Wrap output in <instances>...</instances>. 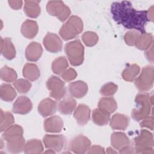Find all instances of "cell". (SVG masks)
<instances>
[{
  "label": "cell",
  "instance_id": "obj_44",
  "mask_svg": "<svg viewBox=\"0 0 154 154\" xmlns=\"http://www.w3.org/2000/svg\"><path fill=\"white\" fill-rule=\"evenodd\" d=\"M9 5L14 10L20 9L22 6L23 2L22 1H8Z\"/></svg>",
  "mask_w": 154,
  "mask_h": 154
},
{
  "label": "cell",
  "instance_id": "obj_46",
  "mask_svg": "<svg viewBox=\"0 0 154 154\" xmlns=\"http://www.w3.org/2000/svg\"><path fill=\"white\" fill-rule=\"evenodd\" d=\"M106 153H117V152L116 150H114L113 149H112L111 147H108L107 149Z\"/></svg>",
  "mask_w": 154,
  "mask_h": 154
},
{
  "label": "cell",
  "instance_id": "obj_47",
  "mask_svg": "<svg viewBox=\"0 0 154 154\" xmlns=\"http://www.w3.org/2000/svg\"><path fill=\"white\" fill-rule=\"evenodd\" d=\"M55 153V151L52 150V149H48V150H46L45 152V153Z\"/></svg>",
  "mask_w": 154,
  "mask_h": 154
},
{
  "label": "cell",
  "instance_id": "obj_36",
  "mask_svg": "<svg viewBox=\"0 0 154 154\" xmlns=\"http://www.w3.org/2000/svg\"><path fill=\"white\" fill-rule=\"evenodd\" d=\"M82 39L86 46H93L97 43L99 37L96 33L92 31H87L82 34Z\"/></svg>",
  "mask_w": 154,
  "mask_h": 154
},
{
  "label": "cell",
  "instance_id": "obj_32",
  "mask_svg": "<svg viewBox=\"0 0 154 154\" xmlns=\"http://www.w3.org/2000/svg\"><path fill=\"white\" fill-rule=\"evenodd\" d=\"M69 66L66 58L64 56L56 58L52 63V70L54 73L60 75L64 72Z\"/></svg>",
  "mask_w": 154,
  "mask_h": 154
},
{
  "label": "cell",
  "instance_id": "obj_11",
  "mask_svg": "<svg viewBox=\"0 0 154 154\" xmlns=\"http://www.w3.org/2000/svg\"><path fill=\"white\" fill-rule=\"evenodd\" d=\"M91 142L90 140L82 135L74 137L70 143V148L71 150L78 154L84 153L90 147Z\"/></svg>",
  "mask_w": 154,
  "mask_h": 154
},
{
  "label": "cell",
  "instance_id": "obj_28",
  "mask_svg": "<svg viewBox=\"0 0 154 154\" xmlns=\"http://www.w3.org/2000/svg\"><path fill=\"white\" fill-rule=\"evenodd\" d=\"M17 96L14 88L10 84H3L0 88L1 98L6 102L12 101Z\"/></svg>",
  "mask_w": 154,
  "mask_h": 154
},
{
  "label": "cell",
  "instance_id": "obj_5",
  "mask_svg": "<svg viewBox=\"0 0 154 154\" xmlns=\"http://www.w3.org/2000/svg\"><path fill=\"white\" fill-rule=\"evenodd\" d=\"M135 152L137 153H153L152 134L147 130L142 129L140 134L134 139Z\"/></svg>",
  "mask_w": 154,
  "mask_h": 154
},
{
  "label": "cell",
  "instance_id": "obj_21",
  "mask_svg": "<svg viewBox=\"0 0 154 154\" xmlns=\"http://www.w3.org/2000/svg\"><path fill=\"white\" fill-rule=\"evenodd\" d=\"M1 51L7 60H12L16 56V50L10 38H1Z\"/></svg>",
  "mask_w": 154,
  "mask_h": 154
},
{
  "label": "cell",
  "instance_id": "obj_1",
  "mask_svg": "<svg viewBox=\"0 0 154 154\" xmlns=\"http://www.w3.org/2000/svg\"><path fill=\"white\" fill-rule=\"evenodd\" d=\"M111 13L114 21L129 29H135L141 34L146 32V25L149 21L147 11L137 10L131 2L123 1L114 2Z\"/></svg>",
  "mask_w": 154,
  "mask_h": 154
},
{
  "label": "cell",
  "instance_id": "obj_37",
  "mask_svg": "<svg viewBox=\"0 0 154 154\" xmlns=\"http://www.w3.org/2000/svg\"><path fill=\"white\" fill-rule=\"evenodd\" d=\"M13 85L19 93H26L31 87V82L24 79H19L15 81Z\"/></svg>",
  "mask_w": 154,
  "mask_h": 154
},
{
  "label": "cell",
  "instance_id": "obj_4",
  "mask_svg": "<svg viewBox=\"0 0 154 154\" xmlns=\"http://www.w3.org/2000/svg\"><path fill=\"white\" fill-rule=\"evenodd\" d=\"M65 52L72 65L79 66L83 63L84 48L79 40L67 43L65 46Z\"/></svg>",
  "mask_w": 154,
  "mask_h": 154
},
{
  "label": "cell",
  "instance_id": "obj_33",
  "mask_svg": "<svg viewBox=\"0 0 154 154\" xmlns=\"http://www.w3.org/2000/svg\"><path fill=\"white\" fill-rule=\"evenodd\" d=\"M14 123V119L13 114L10 112H4L1 110V126L0 129L1 132L5 131L8 128L13 125Z\"/></svg>",
  "mask_w": 154,
  "mask_h": 154
},
{
  "label": "cell",
  "instance_id": "obj_18",
  "mask_svg": "<svg viewBox=\"0 0 154 154\" xmlns=\"http://www.w3.org/2000/svg\"><path fill=\"white\" fill-rule=\"evenodd\" d=\"M63 127V122L59 116H52L45 120L44 129L46 132L58 133L61 132Z\"/></svg>",
  "mask_w": 154,
  "mask_h": 154
},
{
  "label": "cell",
  "instance_id": "obj_20",
  "mask_svg": "<svg viewBox=\"0 0 154 154\" xmlns=\"http://www.w3.org/2000/svg\"><path fill=\"white\" fill-rule=\"evenodd\" d=\"M109 120L110 126L116 130L126 129L129 122V117L127 116L119 113L114 114Z\"/></svg>",
  "mask_w": 154,
  "mask_h": 154
},
{
  "label": "cell",
  "instance_id": "obj_13",
  "mask_svg": "<svg viewBox=\"0 0 154 154\" xmlns=\"http://www.w3.org/2000/svg\"><path fill=\"white\" fill-rule=\"evenodd\" d=\"M5 141L7 142V149L10 153H20L24 149L25 143L23 135H16L13 136L6 140Z\"/></svg>",
  "mask_w": 154,
  "mask_h": 154
},
{
  "label": "cell",
  "instance_id": "obj_29",
  "mask_svg": "<svg viewBox=\"0 0 154 154\" xmlns=\"http://www.w3.org/2000/svg\"><path fill=\"white\" fill-rule=\"evenodd\" d=\"M23 150L25 153H41L43 151V146L40 140L32 139L26 142Z\"/></svg>",
  "mask_w": 154,
  "mask_h": 154
},
{
  "label": "cell",
  "instance_id": "obj_16",
  "mask_svg": "<svg viewBox=\"0 0 154 154\" xmlns=\"http://www.w3.org/2000/svg\"><path fill=\"white\" fill-rule=\"evenodd\" d=\"M43 53L41 45L37 42H32L28 45L25 51V57L29 61H37L40 59Z\"/></svg>",
  "mask_w": 154,
  "mask_h": 154
},
{
  "label": "cell",
  "instance_id": "obj_34",
  "mask_svg": "<svg viewBox=\"0 0 154 154\" xmlns=\"http://www.w3.org/2000/svg\"><path fill=\"white\" fill-rule=\"evenodd\" d=\"M0 76L2 80L8 82H14L17 79V75L14 70L5 66L1 69Z\"/></svg>",
  "mask_w": 154,
  "mask_h": 154
},
{
  "label": "cell",
  "instance_id": "obj_24",
  "mask_svg": "<svg viewBox=\"0 0 154 154\" xmlns=\"http://www.w3.org/2000/svg\"><path fill=\"white\" fill-rule=\"evenodd\" d=\"M40 1H25L24 5V11L28 17L31 18L37 17L40 13Z\"/></svg>",
  "mask_w": 154,
  "mask_h": 154
},
{
  "label": "cell",
  "instance_id": "obj_12",
  "mask_svg": "<svg viewBox=\"0 0 154 154\" xmlns=\"http://www.w3.org/2000/svg\"><path fill=\"white\" fill-rule=\"evenodd\" d=\"M43 45L46 49L52 53H57L61 51L63 42L60 37L54 33L49 32L43 39Z\"/></svg>",
  "mask_w": 154,
  "mask_h": 154
},
{
  "label": "cell",
  "instance_id": "obj_7",
  "mask_svg": "<svg viewBox=\"0 0 154 154\" xmlns=\"http://www.w3.org/2000/svg\"><path fill=\"white\" fill-rule=\"evenodd\" d=\"M111 143L120 153H132L133 148L131 146V142L127 135L123 132H116L112 134Z\"/></svg>",
  "mask_w": 154,
  "mask_h": 154
},
{
  "label": "cell",
  "instance_id": "obj_40",
  "mask_svg": "<svg viewBox=\"0 0 154 154\" xmlns=\"http://www.w3.org/2000/svg\"><path fill=\"white\" fill-rule=\"evenodd\" d=\"M76 72L72 68H69L67 70H66L61 74V78L67 82L73 80L76 77Z\"/></svg>",
  "mask_w": 154,
  "mask_h": 154
},
{
  "label": "cell",
  "instance_id": "obj_23",
  "mask_svg": "<svg viewBox=\"0 0 154 154\" xmlns=\"http://www.w3.org/2000/svg\"><path fill=\"white\" fill-rule=\"evenodd\" d=\"M76 103L75 100L70 96H67L60 100L58 105L59 112L64 115H68L72 113L76 108Z\"/></svg>",
  "mask_w": 154,
  "mask_h": 154
},
{
  "label": "cell",
  "instance_id": "obj_17",
  "mask_svg": "<svg viewBox=\"0 0 154 154\" xmlns=\"http://www.w3.org/2000/svg\"><path fill=\"white\" fill-rule=\"evenodd\" d=\"M56 111L57 103L49 98H46L42 100L38 106V112L44 117L53 115Z\"/></svg>",
  "mask_w": 154,
  "mask_h": 154
},
{
  "label": "cell",
  "instance_id": "obj_22",
  "mask_svg": "<svg viewBox=\"0 0 154 154\" xmlns=\"http://www.w3.org/2000/svg\"><path fill=\"white\" fill-rule=\"evenodd\" d=\"M38 27L37 22L32 20H25L21 26L22 35L27 38H32L37 34Z\"/></svg>",
  "mask_w": 154,
  "mask_h": 154
},
{
  "label": "cell",
  "instance_id": "obj_43",
  "mask_svg": "<svg viewBox=\"0 0 154 154\" xmlns=\"http://www.w3.org/2000/svg\"><path fill=\"white\" fill-rule=\"evenodd\" d=\"M153 44L147 49L146 50L145 52V55L147 60L150 61L151 63H153Z\"/></svg>",
  "mask_w": 154,
  "mask_h": 154
},
{
  "label": "cell",
  "instance_id": "obj_39",
  "mask_svg": "<svg viewBox=\"0 0 154 154\" xmlns=\"http://www.w3.org/2000/svg\"><path fill=\"white\" fill-rule=\"evenodd\" d=\"M140 35L141 33L137 31H128L124 36L125 42L129 46H134L138 40Z\"/></svg>",
  "mask_w": 154,
  "mask_h": 154
},
{
  "label": "cell",
  "instance_id": "obj_9",
  "mask_svg": "<svg viewBox=\"0 0 154 154\" xmlns=\"http://www.w3.org/2000/svg\"><path fill=\"white\" fill-rule=\"evenodd\" d=\"M46 87L50 90V96L56 100H60L66 95L65 83L55 76H52L48 79L46 82Z\"/></svg>",
  "mask_w": 154,
  "mask_h": 154
},
{
  "label": "cell",
  "instance_id": "obj_35",
  "mask_svg": "<svg viewBox=\"0 0 154 154\" xmlns=\"http://www.w3.org/2000/svg\"><path fill=\"white\" fill-rule=\"evenodd\" d=\"M23 128L18 125H13L6 129L2 135V138L5 141L10 137L16 135H23Z\"/></svg>",
  "mask_w": 154,
  "mask_h": 154
},
{
  "label": "cell",
  "instance_id": "obj_19",
  "mask_svg": "<svg viewBox=\"0 0 154 154\" xmlns=\"http://www.w3.org/2000/svg\"><path fill=\"white\" fill-rule=\"evenodd\" d=\"M88 86L82 81L71 82L69 85V91L70 95L76 98H81L87 93Z\"/></svg>",
  "mask_w": 154,
  "mask_h": 154
},
{
  "label": "cell",
  "instance_id": "obj_38",
  "mask_svg": "<svg viewBox=\"0 0 154 154\" xmlns=\"http://www.w3.org/2000/svg\"><path fill=\"white\" fill-rule=\"evenodd\" d=\"M118 87L112 82H108L103 85L100 90V94L105 96H109L115 94L117 90Z\"/></svg>",
  "mask_w": 154,
  "mask_h": 154
},
{
  "label": "cell",
  "instance_id": "obj_15",
  "mask_svg": "<svg viewBox=\"0 0 154 154\" xmlns=\"http://www.w3.org/2000/svg\"><path fill=\"white\" fill-rule=\"evenodd\" d=\"M90 109L84 104H79L75 109L74 117L78 124L84 126L88 123L90 119Z\"/></svg>",
  "mask_w": 154,
  "mask_h": 154
},
{
  "label": "cell",
  "instance_id": "obj_31",
  "mask_svg": "<svg viewBox=\"0 0 154 154\" xmlns=\"http://www.w3.org/2000/svg\"><path fill=\"white\" fill-rule=\"evenodd\" d=\"M153 44V35L151 33L141 34L135 46L140 50H146Z\"/></svg>",
  "mask_w": 154,
  "mask_h": 154
},
{
  "label": "cell",
  "instance_id": "obj_42",
  "mask_svg": "<svg viewBox=\"0 0 154 154\" xmlns=\"http://www.w3.org/2000/svg\"><path fill=\"white\" fill-rule=\"evenodd\" d=\"M87 153H105L104 149L99 146H93L87 152Z\"/></svg>",
  "mask_w": 154,
  "mask_h": 154
},
{
  "label": "cell",
  "instance_id": "obj_25",
  "mask_svg": "<svg viewBox=\"0 0 154 154\" xmlns=\"http://www.w3.org/2000/svg\"><path fill=\"white\" fill-rule=\"evenodd\" d=\"M23 75L27 79L34 81L40 77V70L37 66L32 63L26 64L23 68Z\"/></svg>",
  "mask_w": 154,
  "mask_h": 154
},
{
  "label": "cell",
  "instance_id": "obj_14",
  "mask_svg": "<svg viewBox=\"0 0 154 154\" xmlns=\"http://www.w3.org/2000/svg\"><path fill=\"white\" fill-rule=\"evenodd\" d=\"M32 105L31 100L24 96H19L13 105V112L16 114H26L31 111Z\"/></svg>",
  "mask_w": 154,
  "mask_h": 154
},
{
  "label": "cell",
  "instance_id": "obj_26",
  "mask_svg": "<svg viewBox=\"0 0 154 154\" xmlns=\"http://www.w3.org/2000/svg\"><path fill=\"white\" fill-rule=\"evenodd\" d=\"M110 114L100 109L96 108L93 111L92 119L93 122L99 126L106 125L110 120Z\"/></svg>",
  "mask_w": 154,
  "mask_h": 154
},
{
  "label": "cell",
  "instance_id": "obj_41",
  "mask_svg": "<svg viewBox=\"0 0 154 154\" xmlns=\"http://www.w3.org/2000/svg\"><path fill=\"white\" fill-rule=\"evenodd\" d=\"M140 125L141 128H147L150 129V130H153V115L151 116H147L142 120L140 122Z\"/></svg>",
  "mask_w": 154,
  "mask_h": 154
},
{
  "label": "cell",
  "instance_id": "obj_45",
  "mask_svg": "<svg viewBox=\"0 0 154 154\" xmlns=\"http://www.w3.org/2000/svg\"><path fill=\"white\" fill-rule=\"evenodd\" d=\"M147 18L149 21H153V6H152L148 11H147Z\"/></svg>",
  "mask_w": 154,
  "mask_h": 154
},
{
  "label": "cell",
  "instance_id": "obj_10",
  "mask_svg": "<svg viewBox=\"0 0 154 154\" xmlns=\"http://www.w3.org/2000/svg\"><path fill=\"white\" fill-rule=\"evenodd\" d=\"M43 140L46 148L52 149L57 152H60L65 144V138L62 135L46 134Z\"/></svg>",
  "mask_w": 154,
  "mask_h": 154
},
{
  "label": "cell",
  "instance_id": "obj_30",
  "mask_svg": "<svg viewBox=\"0 0 154 154\" xmlns=\"http://www.w3.org/2000/svg\"><path fill=\"white\" fill-rule=\"evenodd\" d=\"M140 67L135 64H132L126 67L122 72V77L123 79L128 82H132L136 78L137 76L140 73Z\"/></svg>",
  "mask_w": 154,
  "mask_h": 154
},
{
  "label": "cell",
  "instance_id": "obj_6",
  "mask_svg": "<svg viewBox=\"0 0 154 154\" xmlns=\"http://www.w3.org/2000/svg\"><path fill=\"white\" fill-rule=\"evenodd\" d=\"M153 67L146 66L144 67L140 76L135 80L137 88L141 91L150 90L153 84Z\"/></svg>",
  "mask_w": 154,
  "mask_h": 154
},
{
  "label": "cell",
  "instance_id": "obj_27",
  "mask_svg": "<svg viewBox=\"0 0 154 154\" xmlns=\"http://www.w3.org/2000/svg\"><path fill=\"white\" fill-rule=\"evenodd\" d=\"M98 107L108 113L111 114L117 109V105L114 97H106L100 99L98 103Z\"/></svg>",
  "mask_w": 154,
  "mask_h": 154
},
{
  "label": "cell",
  "instance_id": "obj_3",
  "mask_svg": "<svg viewBox=\"0 0 154 154\" xmlns=\"http://www.w3.org/2000/svg\"><path fill=\"white\" fill-rule=\"evenodd\" d=\"M83 29L82 20L76 16H70L67 21L63 25L59 34L64 40H69L75 38L80 34Z\"/></svg>",
  "mask_w": 154,
  "mask_h": 154
},
{
  "label": "cell",
  "instance_id": "obj_2",
  "mask_svg": "<svg viewBox=\"0 0 154 154\" xmlns=\"http://www.w3.org/2000/svg\"><path fill=\"white\" fill-rule=\"evenodd\" d=\"M153 95L142 91L138 93L135 99L136 108L132 109V118L137 122H139L149 116L152 111L153 104Z\"/></svg>",
  "mask_w": 154,
  "mask_h": 154
},
{
  "label": "cell",
  "instance_id": "obj_8",
  "mask_svg": "<svg viewBox=\"0 0 154 154\" xmlns=\"http://www.w3.org/2000/svg\"><path fill=\"white\" fill-rule=\"evenodd\" d=\"M46 10L50 15L57 17L61 22L66 20L70 14V8L61 1H49L46 5Z\"/></svg>",
  "mask_w": 154,
  "mask_h": 154
}]
</instances>
